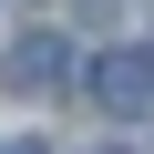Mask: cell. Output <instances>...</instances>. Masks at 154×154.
Here are the masks:
<instances>
[{"instance_id": "obj_2", "label": "cell", "mask_w": 154, "mask_h": 154, "mask_svg": "<svg viewBox=\"0 0 154 154\" xmlns=\"http://www.w3.org/2000/svg\"><path fill=\"white\" fill-rule=\"evenodd\" d=\"M93 103H103L113 123L154 113V51H103V62H93Z\"/></svg>"}, {"instance_id": "obj_3", "label": "cell", "mask_w": 154, "mask_h": 154, "mask_svg": "<svg viewBox=\"0 0 154 154\" xmlns=\"http://www.w3.org/2000/svg\"><path fill=\"white\" fill-rule=\"evenodd\" d=\"M11 154H51V144H41V134H21V144H11Z\"/></svg>"}, {"instance_id": "obj_1", "label": "cell", "mask_w": 154, "mask_h": 154, "mask_svg": "<svg viewBox=\"0 0 154 154\" xmlns=\"http://www.w3.org/2000/svg\"><path fill=\"white\" fill-rule=\"evenodd\" d=\"M0 82H11L21 103L62 93V82H72V41H62V31H31V41H11V51H0Z\"/></svg>"}]
</instances>
